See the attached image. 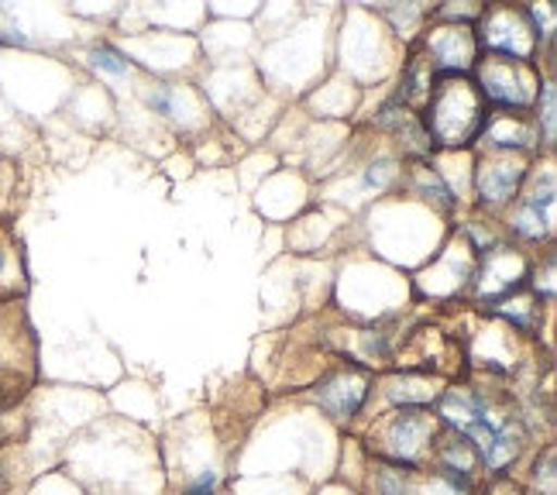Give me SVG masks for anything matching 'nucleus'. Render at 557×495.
<instances>
[{
  "label": "nucleus",
  "instance_id": "nucleus-1",
  "mask_svg": "<svg viewBox=\"0 0 557 495\" xmlns=\"http://www.w3.org/2000/svg\"><path fill=\"white\" fill-rule=\"evenodd\" d=\"M431 111H426V138L437 145H468L482 135L488 121L485 97L479 86H471L468 76H437L431 86Z\"/></svg>",
  "mask_w": 557,
  "mask_h": 495
},
{
  "label": "nucleus",
  "instance_id": "nucleus-2",
  "mask_svg": "<svg viewBox=\"0 0 557 495\" xmlns=\"http://www.w3.org/2000/svg\"><path fill=\"white\" fill-rule=\"evenodd\" d=\"M482 97L506 107V111H523L530 100H537L541 79L533 76L530 62L509 59V55H488L482 59Z\"/></svg>",
  "mask_w": 557,
  "mask_h": 495
},
{
  "label": "nucleus",
  "instance_id": "nucleus-3",
  "mask_svg": "<svg viewBox=\"0 0 557 495\" xmlns=\"http://www.w3.org/2000/svg\"><path fill=\"white\" fill-rule=\"evenodd\" d=\"M482 38L492 49V55H509V59H523L537 52V25H533L530 11H512V8H492L482 21Z\"/></svg>",
  "mask_w": 557,
  "mask_h": 495
},
{
  "label": "nucleus",
  "instance_id": "nucleus-4",
  "mask_svg": "<svg viewBox=\"0 0 557 495\" xmlns=\"http://www.w3.org/2000/svg\"><path fill=\"white\" fill-rule=\"evenodd\" d=\"M382 437H385V455L399 468L410 471L417 465V455L426 447V441L434 437L431 413L420 410V406H403V410H396L389 423L382 426Z\"/></svg>",
  "mask_w": 557,
  "mask_h": 495
},
{
  "label": "nucleus",
  "instance_id": "nucleus-5",
  "mask_svg": "<svg viewBox=\"0 0 557 495\" xmlns=\"http://www.w3.org/2000/svg\"><path fill=\"white\" fill-rule=\"evenodd\" d=\"M369 385H372L369 372H361V369H355V364H348V369L327 375L324 382L317 385V403L324 406L334 420H351V417H358L361 406H366Z\"/></svg>",
  "mask_w": 557,
  "mask_h": 495
},
{
  "label": "nucleus",
  "instance_id": "nucleus-6",
  "mask_svg": "<svg viewBox=\"0 0 557 495\" xmlns=\"http://www.w3.org/2000/svg\"><path fill=\"white\" fill-rule=\"evenodd\" d=\"M434 55V66L441 70V76H465V70L475 62L479 52V38L468 25H451V28H441L434 32V38L426 41Z\"/></svg>",
  "mask_w": 557,
  "mask_h": 495
},
{
  "label": "nucleus",
  "instance_id": "nucleus-7",
  "mask_svg": "<svg viewBox=\"0 0 557 495\" xmlns=\"http://www.w3.org/2000/svg\"><path fill=\"white\" fill-rule=\"evenodd\" d=\"M523 162H517L512 156L499 152L496 159H485L479 169V193L485 203H506L512 193H517L520 180H523Z\"/></svg>",
  "mask_w": 557,
  "mask_h": 495
},
{
  "label": "nucleus",
  "instance_id": "nucleus-8",
  "mask_svg": "<svg viewBox=\"0 0 557 495\" xmlns=\"http://www.w3.org/2000/svg\"><path fill=\"white\" fill-rule=\"evenodd\" d=\"M482 135L492 148L499 152H512V148H527L533 141L530 124L520 117V111H503V114H488Z\"/></svg>",
  "mask_w": 557,
  "mask_h": 495
},
{
  "label": "nucleus",
  "instance_id": "nucleus-9",
  "mask_svg": "<svg viewBox=\"0 0 557 495\" xmlns=\"http://www.w3.org/2000/svg\"><path fill=\"white\" fill-rule=\"evenodd\" d=\"M520 447H523V430L509 420V423H503V426L496 430V437H492V444H488V450L482 455V461H485V468H492V471H503L506 465L517 461Z\"/></svg>",
  "mask_w": 557,
  "mask_h": 495
},
{
  "label": "nucleus",
  "instance_id": "nucleus-10",
  "mask_svg": "<svg viewBox=\"0 0 557 495\" xmlns=\"http://www.w3.org/2000/svg\"><path fill=\"white\" fill-rule=\"evenodd\" d=\"M554 83H541V94H537V124L544 127V141H554Z\"/></svg>",
  "mask_w": 557,
  "mask_h": 495
},
{
  "label": "nucleus",
  "instance_id": "nucleus-11",
  "mask_svg": "<svg viewBox=\"0 0 557 495\" xmlns=\"http://www.w3.org/2000/svg\"><path fill=\"white\" fill-rule=\"evenodd\" d=\"M417 180H420V189H423V193H431V197H434L441 207H451V203H455L451 189H447V183L437 176L434 169H420V172H417Z\"/></svg>",
  "mask_w": 557,
  "mask_h": 495
},
{
  "label": "nucleus",
  "instance_id": "nucleus-12",
  "mask_svg": "<svg viewBox=\"0 0 557 495\" xmlns=\"http://www.w3.org/2000/svg\"><path fill=\"white\" fill-rule=\"evenodd\" d=\"M375 485H379V495H410V488L403 482V468H379Z\"/></svg>",
  "mask_w": 557,
  "mask_h": 495
},
{
  "label": "nucleus",
  "instance_id": "nucleus-13",
  "mask_svg": "<svg viewBox=\"0 0 557 495\" xmlns=\"http://www.w3.org/2000/svg\"><path fill=\"white\" fill-rule=\"evenodd\" d=\"M94 66L121 76V73H127V59H121V52H114V49L100 46V49H94Z\"/></svg>",
  "mask_w": 557,
  "mask_h": 495
},
{
  "label": "nucleus",
  "instance_id": "nucleus-14",
  "mask_svg": "<svg viewBox=\"0 0 557 495\" xmlns=\"http://www.w3.org/2000/svg\"><path fill=\"white\" fill-rule=\"evenodd\" d=\"M533 485H544L541 495H554V447H547L544 461H537V468H533Z\"/></svg>",
  "mask_w": 557,
  "mask_h": 495
},
{
  "label": "nucleus",
  "instance_id": "nucleus-15",
  "mask_svg": "<svg viewBox=\"0 0 557 495\" xmlns=\"http://www.w3.org/2000/svg\"><path fill=\"white\" fill-rule=\"evenodd\" d=\"M213 488H218V475H213V471H203L189 488H183V495H213Z\"/></svg>",
  "mask_w": 557,
  "mask_h": 495
},
{
  "label": "nucleus",
  "instance_id": "nucleus-16",
  "mask_svg": "<svg viewBox=\"0 0 557 495\" xmlns=\"http://www.w3.org/2000/svg\"><path fill=\"white\" fill-rule=\"evenodd\" d=\"M4 485H8V471H4V461H0V492H4Z\"/></svg>",
  "mask_w": 557,
  "mask_h": 495
},
{
  "label": "nucleus",
  "instance_id": "nucleus-17",
  "mask_svg": "<svg viewBox=\"0 0 557 495\" xmlns=\"http://www.w3.org/2000/svg\"><path fill=\"white\" fill-rule=\"evenodd\" d=\"M0 269H4V255H0Z\"/></svg>",
  "mask_w": 557,
  "mask_h": 495
}]
</instances>
